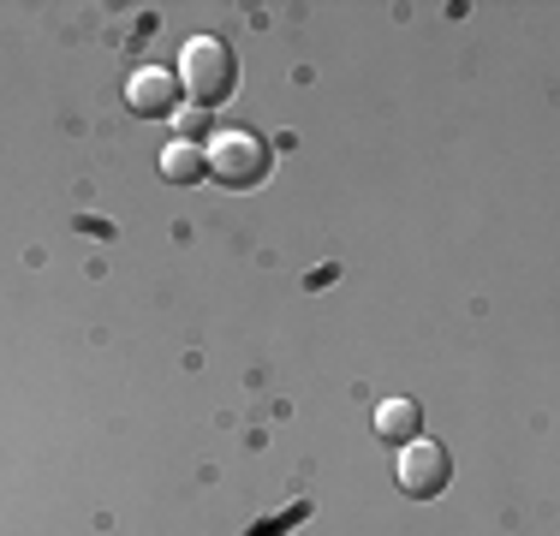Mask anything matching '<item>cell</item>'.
<instances>
[{
  "label": "cell",
  "instance_id": "obj_2",
  "mask_svg": "<svg viewBox=\"0 0 560 536\" xmlns=\"http://www.w3.org/2000/svg\"><path fill=\"white\" fill-rule=\"evenodd\" d=\"M203 167L215 173V179L226 185V191H250V185H262V179H269L275 155H269V143H262L257 131L226 126V131H215V138H209Z\"/></svg>",
  "mask_w": 560,
  "mask_h": 536
},
{
  "label": "cell",
  "instance_id": "obj_7",
  "mask_svg": "<svg viewBox=\"0 0 560 536\" xmlns=\"http://www.w3.org/2000/svg\"><path fill=\"white\" fill-rule=\"evenodd\" d=\"M173 119H179V143H191V138H203V131H209V107H179Z\"/></svg>",
  "mask_w": 560,
  "mask_h": 536
},
{
  "label": "cell",
  "instance_id": "obj_3",
  "mask_svg": "<svg viewBox=\"0 0 560 536\" xmlns=\"http://www.w3.org/2000/svg\"><path fill=\"white\" fill-rule=\"evenodd\" d=\"M394 477H399V489L411 494V501H435V494L447 489V477H453V459H447V447L442 441H406L399 447V465H394Z\"/></svg>",
  "mask_w": 560,
  "mask_h": 536
},
{
  "label": "cell",
  "instance_id": "obj_1",
  "mask_svg": "<svg viewBox=\"0 0 560 536\" xmlns=\"http://www.w3.org/2000/svg\"><path fill=\"white\" fill-rule=\"evenodd\" d=\"M173 78H179V90H191L197 107H221L238 90V60L221 36H191L179 48V72Z\"/></svg>",
  "mask_w": 560,
  "mask_h": 536
},
{
  "label": "cell",
  "instance_id": "obj_6",
  "mask_svg": "<svg viewBox=\"0 0 560 536\" xmlns=\"http://www.w3.org/2000/svg\"><path fill=\"white\" fill-rule=\"evenodd\" d=\"M203 150H197V143H167V150H162V179L167 185H197V179H203Z\"/></svg>",
  "mask_w": 560,
  "mask_h": 536
},
{
  "label": "cell",
  "instance_id": "obj_4",
  "mask_svg": "<svg viewBox=\"0 0 560 536\" xmlns=\"http://www.w3.org/2000/svg\"><path fill=\"white\" fill-rule=\"evenodd\" d=\"M126 102H131V114H143V119H167V114H179V78H173L167 66H138V72L126 78Z\"/></svg>",
  "mask_w": 560,
  "mask_h": 536
},
{
  "label": "cell",
  "instance_id": "obj_5",
  "mask_svg": "<svg viewBox=\"0 0 560 536\" xmlns=\"http://www.w3.org/2000/svg\"><path fill=\"white\" fill-rule=\"evenodd\" d=\"M376 435H382V441H394V447L418 441V435H423V411H418V399H382V411H376Z\"/></svg>",
  "mask_w": 560,
  "mask_h": 536
}]
</instances>
